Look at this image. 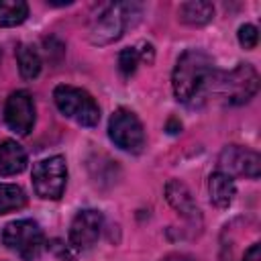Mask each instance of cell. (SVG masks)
<instances>
[{
  "label": "cell",
  "mask_w": 261,
  "mask_h": 261,
  "mask_svg": "<svg viewBox=\"0 0 261 261\" xmlns=\"http://www.w3.org/2000/svg\"><path fill=\"white\" fill-rule=\"evenodd\" d=\"M243 261H261V245H259V243H253V245L245 251Z\"/></svg>",
  "instance_id": "cell-20"
},
{
  "label": "cell",
  "mask_w": 261,
  "mask_h": 261,
  "mask_svg": "<svg viewBox=\"0 0 261 261\" xmlns=\"http://www.w3.org/2000/svg\"><path fill=\"white\" fill-rule=\"evenodd\" d=\"M165 198L171 204L173 210H177V214H181L184 218H188L190 222H200V208L196 206L190 190L186 188V184H181L179 179H169L165 184Z\"/></svg>",
  "instance_id": "cell-11"
},
{
  "label": "cell",
  "mask_w": 261,
  "mask_h": 261,
  "mask_svg": "<svg viewBox=\"0 0 261 261\" xmlns=\"http://www.w3.org/2000/svg\"><path fill=\"white\" fill-rule=\"evenodd\" d=\"M141 16V4L137 2H114L110 4L94 22L90 41L94 45H108L122 37L133 18Z\"/></svg>",
  "instance_id": "cell-3"
},
{
  "label": "cell",
  "mask_w": 261,
  "mask_h": 261,
  "mask_svg": "<svg viewBox=\"0 0 261 261\" xmlns=\"http://www.w3.org/2000/svg\"><path fill=\"white\" fill-rule=\"evenodd\" d=\"M179 20L190 24V27H202V24H208L214 16V6L212 2H206V0H190V2H184L179 4Z\"/></svg>",
  "instance_id": "cell-14"
},
{
  "label": "cell",
  "mask_w": 261,
  "mask_h": 261,
  "mask_svg": "<svg viewBox=\"0 0 261 261\" xmlns=\"http://www.w3.org/2000/svg\"><path fill=\"white\" fill-rule=\"evenodd\" d=\"M108 137L110 141L128 153H141L145 147V130L135 112L126 108H118L112 112L108 120Z\"/></svg>",
  "instance_id": "cell-7"
},
{
  "label": "cell",
  "mask_w": 261,
  "mask_h": 261,
  "mask_svg": "<svg viewBox=\"0 0 261 261\" xmlns=\"http://www.w3.org/2000/svg\"><path fill=\"white\" fill-rule=\"evenodd\" d=\"M139 61H141V57H139L137 47H126V49H122V51L118 53V69H120L124 75L135 73Z\"/></svg>",
  "instance_id": "cell-18"
},
{
  "label": "cell",
  "mask_w": 261,
  "mask_h": 261,
  "mask_svg": "<svg viewBox=\"0 0 261 261\" xmlns=\"http://www.w3.org/2000/svg\"><path fill=\"white\" fill-rule=\"evenodd\" d=\"M27 167V151L12 139L0 143V175H16Z\"/></svg>",
  "instance_id": "cell-12"
},
{
  "label": "cell",
  "mask_w": 261,
  "mask_h": 261,
  "mask_svg": "<svg viewBox=\"0 0 261 261\" xmlns=\"http://www.w3.org/2000/svg\"><path fill=\"white\" fill-rule=\"evenodd\" d=\"M2 243L6 249L22 257L24 261H33L41 255L45 245V234L39 226V222L31 218L8 222L2 230Z\"/></svg>",
  "instance_id": "cell-5"
},
{
  "label": "cell",
  "mask_w": 261,
  "mask_h": 261,
  "mask_svg": "<svg viewBox=\"0 0 261 261\" xmlns=\"http://www.w3.org/2000/svg\"><path fill=\"white\" fill-rule=\"evenodd\" d=\"M259 90V73L251 63H239L234 69L218 73L212 84V92H216L226 104L239 106L249 102Z\"/></svg>",
  "instance_id": "cell-2"
},
{
  "label": "cell",
  "mask_w": 261,
  "mask_h": 261,
  "mask_svg": "<svg viewBox=\"0 0 261 261\" xmlns=\"http://www.w3.org/2000/svg\"><path fill=\"white\" fill-rule=\"evenodd\" d=\"M55 106L71 120L82 126H96L100 120V108L96 100L82 88L75 86H57L53 90Z\"/></svg>",
  "instance_id": "cell-4"
},
{
  "label": "cell",
  "mask_w": 261,
  "mask_h": 261,
  "mask_svg": "<svg viewBox=\"0 0 261 261\" xmlns=\"http://www.w3.org/2000/svg\"><path fill=\"white\" fill-rule=\"evenodd\" d=\"M29 16V6L22 0H0V27H16Z\"/></svg>",
  "instance_id": "cell-17"
},
{
  "label": "cell",
  "mask_w": 261,
  "mask_h": 261,
  "mask_svg": "<svg viewBox=\"0 0 261 261\" xmlns=\"http://www.w3.org/2000/svg\"><path fill=\"white\" fill-rule=\"evenodd\" d=\"M208 194H210V202L214 206L226 208L234 200V194H237L232 177L222 171H214L208 179Z\"/></svg>",
  "instance_id": "cell-13"
},
{
  "label": "cell",
  "mask_w": 261,
  "mask_h": 261,
  "mask_svg": "<svg viewBox=\"0 0 261 261\" xmlns=\"http://www.w3.org/2000/svg\"><path fill=\"white\" fill-rule=\"evenodd\" d=\"M218 171L230 175V177H249L257 179L261 173V157L259 153L241 147V145H228L222 149L218 157Z\"/></svg>",
  "instance_id": "cell-8"
},
{
  "label": "cell",
  "mask_w": 261,
  "mask_h": 261,
  "mask_svg": "<svg viewBox=\"0 0 261 261\" xmlns=\"http://www.w3.org/2000/svg\"><path fill=\"white\" fill-rule=\"evenodd\" d=\"M16 63H18V71L24 80H35L41 71V55L37 51V47L20 43L16 47Z\"/></svg>",
  "instance_id": "cell-15"
},
{
  "label": "cell",
  "mask_w": 261,
  "mask_h": 261,
  "mask_svg": "<svg viewBox=\"0 0 261 261\" xmlns=\"http://www.w3.org/2000/svg\"><path fill=\"white\" fill-rule=\"evenodd\" d=\"M4 122L6 126L24 137L35 126V102L27 90H16L6 98L4 104Z\"/></svg>",
  "instance_id": "cell-9"
},
{
  "label": "cell",
  "mask_w": 261,
  "mask_h": 261,
  "mask_svg": "<svg viewBox=\"0 0 261 261\" xmlns=\"http://www.w3.org/2000/svg\"><path fill=\"white\" fill-rule=\"evenodd\" d=\"M214 77L216 69L212 57L200 49H188L179 55L173 67V94L179 102L196 106L200 100H204L208 92H212Z\"/></svg>",
  "instance_id": "cell-1"
},
{
  "label": "cell",
  "mask_w": 261,
  "mask_h": 261,
  "mask_svg": "<svg viewBox=\"0 0 261 261\" xmlns=\"http://www.w3.org/2000/svg\"><path fill=\"white\" fill-rule=\"evenodd\" d=\"M257 41H259L257 27H253V24H243V27L239 29V43H241L245 49L257 47Z\"/></svg>",
  "instance_id": "cell-19"
},
{
  "label": "cell",
  "mask_w": 261,
  "mask_h": 261,
  "mask_svg": "<svg viewBox=\"0 0 261 261\" xmlns=\"http://www.w3.org/2000/svg\"><path fill=\"white\" fill-rule=\"evenodd\" d=\"M27 204V194L16 184H0V216L20 210Z\"/></svg>",
  "instance_id": "cell-16"
},
{
  "label": "cell",
  "mask_w": 261,
  "mask_h": 261,
  "mask_svg": "<svg viewBox=\"0 0 261 261\" xmlns=\"http://www.w3.org/2000/svg\"><path fill=\"white\" fill-rule=\"evenodd\" d=\"M67 165L61 155L41 159L33 165V188L35 194L45 200H59L65 192Z\"/></svg>",
  "instance_id": "cell-6"
},
{
  "label": "cell",
  "mask_w": 261,
  "mask_h": 261,
  "mask_svg": "<svg viewBox=\"0 0 261 261\" xmlns=\"http://www.w3.org/2000/svg\"><path fill=\"white\" fill-rule=\"evenodd\" d=\"M102 222H104L102 212L94 208L80 210L69 224V243L80 251L90 249L102 232Z\"/></svg>",
  "instance_id": "cell-10"
}]
</instances>
